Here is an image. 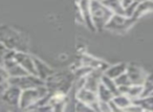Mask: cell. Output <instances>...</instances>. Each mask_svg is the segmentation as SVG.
Listing matches in <instances>:
<instances>
[{
    "label": "cell",
    "instance_id": "5bb4252c",
    "mask_svg": "<svg viewBox=\"0 0 153 112\" xmlns=\"http://www.w3.org/2000/svg\"><path fill=\"white\" fill-rule=\"evenodd\" d=\"M99 1H101V2H102V1H103V0H99Z\"/></svg>",
    "mask_w": 153,
    "mask_h": 112
},
{
    "label": "cell",
    "instance_id": "277c9868",
    "mask_svg": "<svg viewBox=\"0 0 153 112\" xmlns=\"http://www.w3.org/2000/svg\"><path fill=\"white\" fill-rule=\"evenodd\" d=\"M76 99H78V101L89 106L91 108V110L94 105H98L99 104V97L97 92L89 90L87 88H81L80 90H78V92H76Z\"/></svg>",
    "mask_w": 153,
    "mask_h": 112
},
{
    "label": "cell",
    "instance_id": "5b68a950",
    "mask_svg": "<svg viewBox=\"0 0 153 112\" xmlns=\"http://www.w3.org/2000/svg\"><path fill=\"white\" fill-rule=\"evenodd\" d=\"M126 73L128 74L132 85H144L146 81L145 73L137 67H129L126 70Z\"/></svg>",
    "mask_w": 153,
    "mask_h": 112
},
{
    "label": "cell",
    "instance_id": "8fae6325",
    "mask_svg": "<svg viewBox=\"0 0 153 112\" xmlns=\"http://www.w3.org/2000/svg\"><path fill=\"white\" fill-rule=\"evenodd\" d=\"M97 94H98V97L100 101H104V102H109L110 99H113V96H114V94H113V93L111 92L105 85H103L102 82H101L100 86H99L98 91H97Z\"/></svg>",
    "mask_w": 153,
    "mask_h": 112
},
{
    "label": "cell",
    "instance_id": "52a82bcc",
    "mask_svg": "<svg viewBox=\"0 0 153 112\" xmlns=\"http://www.w3.org/2000/svg\"><path fill=\"white\" fill-rule=\"evenodd\" d=\"M20 94H21V91L20 88L16 86H12V88H7L4 92L2 93L3 99L7 102V103L12 104V105H16V104H19V99Z\"/></svg>",
    "mask_w": 153,
    "mask_h": 112
},
{
    "label": "cell",
    "instance_id": "30bf717a",
    "mask_svg": "<svg viewBox=\"0 0 153 112\" xmlns=\"http://www.w3.org/2000/svg\"><path fill=\"white\" fill-rule=\"evenodd\" d=\"M112 101L119 109H126L128 106H130L132 104V99L126 94L115 95V96H113Z\"/></svg>",
    "mask_w": 153,
    "mask_h": 112
},
{
    "label": "cell",
    "instance_id": "ba28073f",
    "mask_svg": "<svg viewBox=\"0 0 153 112\" xmlns=\"http://www.w3.org/2000/svg\"><path fill=\"white\" fill-rule=\"evenodd\" d=\"M102 3L106 5L113 14H115V15L126 16L125 7H123L122 0H103Z\"/></svg>",
    "mask_w": 153,
    "mask_h": 112
},
{
    "label": "cell",
    "instance_id": "4fadbf2b",
    "mask_svg": "<svg viewBox=\"0 0 153 112\" xmlns=\"http://www.w3.org/2000/svg\"><path fill=\"white\" fill-rule=\"evenodd\" d=\"M150 94H151V95H153V91H152V92L150 93ZM150 94H149V95H150Z\"/></svg>",
    "mask_w": 153,
    "mask_h": 112
},
{
    "label": "cell",
    "instance_id": "8992f818",
    "mask_svg": "<svg viewBox=\"0 0 153 112\" xmlns=\"http://www.w3.org/2000/svg\"><path fill=\"white\" fill-rule=\"evenodd\" d=\"M16 62L18 64L22 66L24 69L27 72L32 74L37 73V69H36V65H35V62H33V60L30 58H28L25 55H16Z\"/></svg>",
    "mask_w": 153,
    "mask_h": 112
},
{
    "label": "cell",
    "instance_id": "7c38bea8",
    "mask_svg": "<svg viewBox=\"0 0 153 112\" xmlns=\"http://www.w3.org/2000/svg\"><path fill=\"white\" fill-rule=\"evenodd\" d=\"M126 70H127V68H126V66L123 65V64H122V65H115V66H113V67L109 68L105 74L108 76L109 78L115 80V79L119 78L121 74H123L124 72H126Z\"/></svg>",
    "mask_w": 153,
    "mask_h": 112
},
{
    "label": "cell",
    "instance_id": "3957f363",
    "mask_svg": "<svg viewBox=\"0 0 153 112\" xmlns=\"http://www.w3.org/2000/svg\"><path fill=\"white\" fill-rule=\"evenodd\" d=\"M135 20V18L130 16H123V15H115L113 14V16L111 17V19L108 21V23L106 24L105 27L108 28V30H127L128 27L132 25L133 21Z\"/></svg>",
    "mask_w": 153,
    "mask_h": 112
},
{
    "label": "cell",
    "instance_id": "7a4b0ae2",
    "mask_svg": "<svg viewBox=\"0 0 153 112\" xmlns=\"http://www.w3.org/2000/svg\"><path fill=\"white\" fill-rule=\"evenodd\" d=\"M46 93V89L42 86L32 87L26 90L22 91L20 94L19 104L22 108H26L27 106L33 105L34 103H38Z\"/></svg>",
    "mask_w": 153,
    "mask_h": 112
},
{
    "label": "cell",
    "instance_id": "6da1fadb",
    "mask_svg": "<svg viewBox=\"0 0 153 112\" xmlns=\"http://www.w3.org/2000/svg\"><path fill=\"white\" fill-rule=\"evenodd\" d=\"M91 19L96 28L105 27L113 16V13L99 0H90Z\"/></svg>",
    "mask_w": 153,
    "mask_h": 112
},
{
    "label": "cell",
    "instance_id": "9c48e42d",
    "mask_svg": "<svg viewBox=\"0 0 153 112\" xmlns=\"http://www.w3.org/2000/svg\"><path fill=\"white\" fill-rule=\"evenodd\" d=\"M150 11H153V0L142 1V2H140L137 4L132 17H134L136 19V18H138L144 13H147V12H150Z\"/></svg>",
    "mask_w": 153,
    "mask_h": 112
}]
</instances>
